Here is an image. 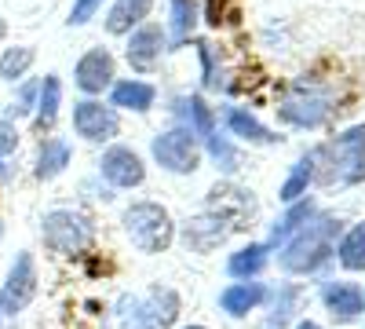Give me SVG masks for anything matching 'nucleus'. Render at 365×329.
<instances>
[{"mask_svg": "<svg viewBox=\"0 0 365 329\" xmlns=\"http://www.w3.org/2000/svg\"><path fill=\"white\" fill-rule=\"evenodd\" d=\"M314 161L325 165V168H314L318 183H340V187L361 183L365 179V125H354L336 143L322 146Z\"/></svg>", "mask_w": 365, "mask_h": 329, "instance_id": "nucleus-1", "label": "nucleus"}, {"mask_svg": "<svg viewBox=\"0 0 365 329\" xmlns=\"http://www.w3.org/2000/svg\"><path fill=\"white\" fill-rule=\"evenodd\" d=\"M336 231H340V223L332 216H318L314 223L299 227V234L282 253V267L289 275H311V271H318V267L332 256V238H336Z\"/></svg>", "mask_w": 365, "mask_h": 329, "instance_id": "nucleus-2", "label": "nucleus"}, {"mask_svg": "<svg viewBox=\"0 0 365 329\" xmlns=\"http://www.w3.org/2000/svg\"><path fill=\"white\" fill-rule=\"evenodd\" d=\"M125 231L128 238L143 249V253H165L172 246V220L161 205L154 201H143V205H132L125 213Z\"/></svg>", "mask_w": 365, "mask_h": 329, "instance_id": "nucleus-3", "label": "nucleus"}, {"mask_svg": "<svg viewBox=\"0 0 365 329\" xmlns=\"http://www.w3.org/2000/svg\"><path fill=\"white\" fill-rule=\"evenodd\" d=\"M325 113H329V92L318 84H307V81L292 84L285 103L278 106V117L296 128H318L325 121Z\"/></svg>", "mask_w": 365, "mask_h": 329, "instance_id": "nucleus-4", "label": "nucleus"}, {"mask_svg": "<svg viewBox=\"0 0 365 329\" xmlns=\"http://www.w3.org/2000/svg\"><path fill=\"white\" fill-rule=\"evenodd\" d=\"M37 296V267L29 253H19V260L11 263L8 282L0 285V318H11L19 315L29 300Z\"/></svg>", "mask_w": 365, "mask_h": 329, "instance_id": "nucleus-5", "label": "nucleus"}, {"mask_svg": "<svg viewBox=\"0 0 365 329\" xmlns=\"http://www.w3.org/2000/svg\"><path fill=\"white\" fill-rule=\"evenodd\" d=\"M154 158L161 168L168 172H194L197 161H201V146H197V136L190 128H172L165 136L154 139Z\"/></svg>", "mask_w": 365, "mask_h": 329, "instance_id": "nucleus-6", "label": "nucleus"}, {"mask_svg": "<svg viewBox=\"0 0 365 329\" xmlns=\"http://www.w3.org/2000/svg\"><path fill=\"white\" fill-rule=\"evenodd\" d=\"M41 234H44V246H48L51 253H63V256L81 253V249L88 246V238H91L88 227H84V220L73 216V213H48Z\"/></svg>", "mask_w": 365, "mask_h": 329, "instance_id": "nucleus-7", "label": "nucleus"}, {"mask_svg": "<svg viewBox=\"0 0 365 329\" xmlns=\"http://www.w3.org/2000/svg\"><path fill=\"white\" fill-rule=\"evenodd\" d=\"M125 308H132L128 322L135 329H168L179 315V296L172 289H154L146 300H132Z\"/></svg>", "mask_w": 365, "mask_h": 329, "instance_id": "nucleus-8", "label": "nucleus"}, {"mask_svg": "<svg viewBox=\"0 0 365 329\" xmlns=\"http://www.w3.org/2000/svg\"><path fill=\"white\" fill-rule=\"evenodd\" d=\"M73 128H77V136H84V139H91V143H103V139H113V136H117L120 121H117V113H113L110 106L84 99V103H77V110H73Z\"/></svg>", "mask_w": 365, "mask_h": 329, "instance_id": "nucleus-9", "label": "nucleus"}, {"mask_svg": "<svg viewBox=\"0 0 365 329\" xmlns=\"http://www.w3.org/2000/svg\"><path fill=\"white\" fill-rule=\"evenodd\" d=\"M99 168H103V176L110 179L113 187H139L146 179V168H143L139 154L128 151V146H113V151H106Z\"/></svg>", "mask_w": 365, "mask_h": 329, "instance_id": "nucleus-10", "label": "nucleus"}, {"mask_svg": "<svg viewBox=\"0 0 365 329\" xmlns=\"http://www.w3.org/2000/svg\"><path fill=\"white\" fill-rule=\"evenodd\" d=\"M208 208L216 216H223L230 227H245L256 213V201L249 191H241V187H216L208 198Z\"/></svg>", "mask_w": 365, "mask_h": 329, "instance_id": "nucleus-11", "label": "nucleus"}, {"mask_svg": "<svg viewBox=\"0 0 365 329\" xmlns=\"http://www.w3.org/2000/svg\"><path fill=\"white\" fill-rule=\"evenodd\" d=\"M110 81H113V55L106 48H91L88 55H81V63H77V88L81 92L96 96Z\"/></svg>", "mask_w": 365, "mask_h": 329, "instance_id": "nucleus-12", "label": "nucleus"}, {"mask_svg": "<svg viewBox=\"0 0 365 329\" xmlns=\"http://www.w3.org/2000/svg\"><path fill=\"white\" fill-rule=\"evenodd\" d=\"M230 231H234V227H230L223 216L212 213V216L190 220V223H187V231H182V238H187V246H190L194 253H212V249H216Z\"/></svg>", "mask_w": 365, "mask_h": 329, "instance_id": "nucleus-13", "label": "nucleus"}, {"mask_svg": "<svg viewBox=\"0 0 365 329\" xmlns=\"http://www.w3.org/2000/svg\"><path fill=\"white\" fill-rule=\"evenodd\" d=\"M161 48H165V34L158 26H143L139 34H132V44H128V63L135 70H150L161 59Z\"/></svg>", "mask_w": 365, "mask_h": 329, "instance_id": "nucleus-14", "label": "nucleus"}, {"mask_svg": "<svg viewBox=\"0 0 365 329\" xmlns=\"http://www.w3.org/2000/svg\"><path fill=\"white\" fill-rule=\"evenodd\" d=\"M259 300H263V285H259V282H237V285H227V289H223L220 308L237 318V315H249Z\"/></svg>", "mask_w": 365, "mask_h": 329, "instance_id": "nucleus-15", "label": "nucleus"}, {"mask_svg": "<svg viewBox=\"0 0 365 329\" xmlns=\"http://www.w3.org/2000/svg\"><path fill=\"white\" fill-rule=\"evenodd\" d=\"M325 304H329L332 315L354 318V315L365 311V296H361V289H354L347 282H332V285H325Z\"/></svg>", "mask_w": 365, "mask_h": 329, "instance_id": "nucleus-16", "label": "nucleus"}, {"mask_svg": "<svg viewBox=\"0 0 365 329\" xmlns=\"http://www.w3.org/2000/svg\"><path fill=\"white\" fill-rule=\"evenodd\" d=\"M150 8H154V0H117V4L110 8V19H106V29L110 34H128L132 26H139Z\"/></svg>", "mask_w": 365, "mask_h": 329, "instance_id": "nucleus-17", "label": "nucleus"}, {"mask_svg": "<svg viewBox=\"0 0 365 329\" xmlns=\"http://www.w3.org/2000/svg\"><path fill=\"white\" fill-rule=\"evenodd\" d=\"M70 165V143L66 139H44L37 158V179H55Z\"/></svg>", "mask_w": 365, "mask_h": 329, "instance_id": "nucleus-18", "label": "nucleus"}, {"mask_svg": "<svg viewBox=\"0 0 365 329\" xmlns=\"http://www.w3.org/2000/svg\"><path fill=\"white\" fill-rule=\"evenodd\" d=\"M113 106H128V110H150L154 106V88L146 81H120L113 88Z\"/></svg>", "mask_w": 365, "mask_h": 329, "instance_id": "nucleus-19", "label": "nucleus"}, {"mask_svg": "<svg viewBox=\"0 0 365 329\" xmlns=\"http://www.w3.org/2000/svg\"><path fill=\"white\" fill-rule=\"evenodd\" d=\"M58 103H63V84H58L55 74H48L44 84H41V103H37V128H41V132L55 125Z\"/></svg>", "mask_w": 365, "mask_h": 329, "instance_id": "nucleus-20", "label": "nucleus"}, {"mask_svg": "<svg viewBox=\"0 0 365 329\" xmlns=\"http://www.w3.org/2000/svg\"><path fill=\"white\" fill-rule=\"evenodd\" d=\"M340 263L347 271H365V223L351 227L340 242Z\"/></svg>", "mask_w": 365, "mask_h": 329, "instance_id": "nucleus-21", "label": "nucleus"}, {"mask_svg": "<svg viewBox=\"0 0 365 329\" xmlns=\"http://www.w3.org/2000/svg\"><path fill=\"white\" fill-rule=\"evenodd\" d=\"M227 125H230V132L234 136H241V139H249V143H274L278 136H270L252 113H245V110H230L227 113Z\"/></svg>", "mask_w": 365, "mask_h": 329, "instance_id": "nucleus-22", "label": "nucleus"}, {"mask_svg": "<svg viewBox=\"0 0 365 329\" xmlns=\"http://www.w3.org/2000/svg\"><path fill=\"white\" fill-rule=\"evenodd\" d=\"M314 179V154L311 158H303V161H296V168H292V176L285 179V187H282V201H299L303 194H307V183Z\"/></svg>", "mask_w": 365, "mask_h": 329, "instance_id": "nucleus-23", "label": "nucleus"}, {"mask_svg": "<svg viewBox=\"0 0 365 329\" xmlns=\"http://www.w3.org/2000/svg\"><path fill=\"white\" fill-rule=\"evenodd\" d=\"M263 263H267V249H263V246H249V249L234 253L227 267H230L234 278H252V275L263 271Z\"/></svg>", "mask_w": 365, "mask_h": 329, "instance_id": "nucleus-24", "label": "nucleus"}, {"mask_svg": "<svg viewBox=\"0 0 365 329\" xmlns=\"http://www.w3.org/2000/svg\"><path fill=\"white\" fill-rule=\"evenodd\" d=\"M29 66H34V48H8L4 59H0V77L15 81V77H22Z\"/></svg>", "mask_w": 365, "mask_h": 329, "instance_id": "nucleus-25", "label": "nucleus"}, {"mask_svg": "<svg viewBox=\"0 0 365 329\" xmlns=\"http://www.w3.org/2000/svg\"><path fill=\"white\" fill-rule=\"evenodd\" d=\"M194 22H197V4L194 0H172V34H175V41L190 37Z\"/></svg>", "mask_w": 365, "mask_h": 329, "instance_id": "nucleus-26", "label": "nucleus"}, {"mask_svg": "<svg viewBox=\"0 0 365 329\" xmlns=\"http://www.w3.org/2000/svg\"><path fill=\"white\" fill-rule=\"evenodd\" d=\"M190 132L194 136H212L216 132V121H212V110L205 106V99L201 96H190Z\"/></svg>", "mask_w": 365, "mask_h": 329, "instance_id": "nucleus-27", "label": "nucleus"}, {"mask_svg": "<svg viewBox=\"0 0 365 329\" xmlns=\"http://www.w3.org/2000/svg\"><path fill=\"white\" fill-rule=\"evenodd\" d=\"M314 213V208H311V201H303V205H292L289 208V216L278 223V227H274V242H282V238L285 234H292V231H299L303 223H307V216Z\"/></svg>", "mask_w": 365, "mask_h": 329, "instance_id": "nucleus-28", "label": "nucleus"}, {"mask_svg": "<svg viewBox=\"0 0 365 329\" xmlns=\"http://www.w3.org/2000/svg\"><path fill=\"white\" fill-rule=\"evenodd\" d=\"M208 151H212V158L220 161V168H227V172H234V168H237V154L230 151V143H227V139H220L216 132L208 136Z\"/></svg>", "mask_w": 365, "mask_h": 329, "instance_id": "nucleus-29", "label": "nucleus"}, {"mask_svg": "<svg viewBox=\"0 0 365 329\" xmlns=\"http://www.w3.org/2000/svg\"><path fill=\"white\" fill-rule=\"evenodd\" d=\"M99 4H103V0H77L73 11H70V26H84L91 15L99 11Z\"/></svg>", "mask_w": 365, "mask_h": 329, "instance_id": "nucleus-30", "label": "nucleus"}, {"mask_svg": "<svg viewBox=\"0 0 365 329\" xmlns=\"http://www.w3.org/2000/svg\"><path fill=\"white\" fill-rule=\"evenodd\" d=\"M15 146H19V132L8 121H0V158H8ZM0 176H4V165H0Z\"/></svg>", "mask_w": 365, "mask_h": 329, "instance_id": "nucleus-31", "label": "nucleus"}, {"mask_svg": "<svg viewBox=\"0 0 365 329\" xmlns=\"http://www.w3.org/2000/svg\"><path fill=\"white\" fill-rule=\"evenodd\" d=\"M34 92H37L34 84H26V88H22V96H19V103H11V113H15V117L29 110V99H34Z\"/></svg>", "mask_w": 365, "mask_h": 329, "instance_id": "nucleus-32", "label": "nucleus"}, {"mask_svg": "<svg viewBox=\"0 0 365 329\" xmlns=\"http://www.w3.org/2000/svg\"><path fill=\"white\" fill-rule=\"evenodd\" d=\"M296 329H322V325H314V322H299Z\"/></svg>", "mask_w": 365, "mask_h": 329, "instance_id": "nucleus-33", "label": "nucleus"}, {"mask_svg": "<svg viewBox=\"0 0 365 329\" xmlns=\"http://www.w3.org/2000/svg\"><path fill=\"white\" fill-rule=\"evenodd\" d=\"M187 329H205V325H187Z\"/></svg>", "mask_w": 365, "mask_h": 329, "instance_id": "nucleus-34", "label": "nucleus"}, {"mask_svg": "<svg viewBox=\"0 0 365 329\" xmlns=\"http://www.w3.org/2000/svg\"><path fill=\"white\" fill-rule=\"evenodd\" d=\"M0 238H4V227H0Z\"/></svg>", "mask_w": 365, "mask_h": 329, "instance_id": "nucleus-35", "label": "nucleus"}, {"mask_svg": "<svg viewBox=\"0 0 365 329\" xmlns=\"http://www.w3.org/2000/svg\"><path fill=\"white\" fill-rule=\"evenodd\" d=\"M0 34H4V26H0Z\"/></svg>", "mask_w": 365, "mask_h": 329, "instance_id": "nucleus-36", "label": "nucleus"}]
</instances>
